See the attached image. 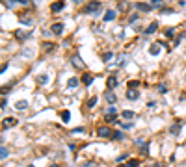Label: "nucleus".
Segmentation results:
<instances>
[{"mask_svg":"<svg viewBox=\"0 0 186 167\" xmlns=\"http://www.w3.org/2000/svg\"><path fill=\"white\" fill-rule=\"evenodd\" d=\"M151 6H155V7H162V6H164V0H151Z\"/></svg>","mask_w":186,"mask_h":167,"instance_id":"obj_28","label":"nucleus"},{"mask_svg":"<svg viewBox=\"0 0 186 167\" xmlns=\"http://www.w3.org/2000/svg\"><path fill=\"white\" fill-rule=\"evenodd\" d=\"M104 98H106V102H108V104H114V102L117 100V97H116V93H114V91H106L104 93Z\"/></svg>","mask_w":186,"mask_h":167,"instance_id":"obj_8","label":"nucleus"},{"mask_svg":"<svg viewBox=\"0 0 186 167\" xmlns=\"http://www.w3.org/2000/svg\"><path fill=\"white\" fill-rule=\"evenodd\" d=\"M160 43H151V46H149V54L151 56H158L160 54Z\"/></svg>","mask_w":186,"mask_h":167,"instance_id":"obj_6","label":"nucleus"},{"mask_svg":"<svg viewBox=\"0 0 186 167\" xmlns=\"http://www.w3.org/2000/svg\"><path fill=\"white\" fill-rule=\"evenodd\" d=\"M126 86H129V89H138V86H140V82H138V80H130L129 84H126Z\"/></svg>","mask_w":186,"mask_h":167,"instance_id":"obj_24","label":"nucleus"},{"mask_svg":"<svg viewBox=\"0 0 186 167\" xmlns=\"http://www.w3.org/2000/svg\"><path fill=\"white\" fill-rule=\"evenodd\" d=\"M47 82H49V74H39L37 76V84L43 86V84H47Z\"/></svg>","mask_w":186,"mask_h":167,"instance_id":"obj_20","label":"nucleus"},{"mask_svg":"<svg viewBox=\"0 0 186 167\" xmlns=\"http://www.w3.org/2000/svg\"><path fill=\"white\" fill-rule=\"evenodd\" d=\"M116 86H117V78H116V76H114V74H112V76H110L108 80H106V87H108V89L112 91V89H114V87H116Z\"/></svg>","mask_w":186,"mask_h":167,"instance_id":"obj_10","label":"nucleus"},{"mask_svg":"<svg viewBox=\"0 0 186 167\" xmlns=\"http://www.w3.org/2000/svg\"><path fill=\"white\" fill-rule=\"evenodd\" d=\"M60 117H62V121L63 123H69V119H71V113H69V111H62V113H60Z\"/></svg>","mask_w":186,"mask_h":167,"instance_id":"obj_21","label":"nucleus"},{"mask_svg":"<svg viewBox=\"0 0 186 167\" xmlns=\"http://www.w3.org/2000/svg\"><path fill=\"white\" fill-rule=\"evenodd\" d=\"M121 117H125V119H132V117H134V111H130V110H125L123 113H121Z\"/></svg>","mask_w":186,"mask_h":167,"instance_id":"obj_25","label":"nucleus"},{"mask_svg":"<svg viewBox=\"0 0 186 167\" xmlns=\"http://www.w3.org/2000/svg\"><path fill=\"white\" fill-rule=\"evenodd\" d=\"M158 30V22H151V24H149V28H147V30H145V34H153V32H156Z\"/></svg>","mask_w":186,"mask_h":167,"instance_id":"obj_18","label":"nucleus"},{"mask_svg":"<svg viewBox=\"0 0 186 167\" xmlns=\"http://www.w3.org/2000/svg\"><path fill=\"white\" fill-rule=\"evenodd\" d=\"M99 9H101V2H99V0H91V2H88L84 7H82L80 13H84V15H93V13H97Z\"/></svg>","mask_w":186,"mask_h":167,"instance_id":"obj_1","label":"nucleus"},{"mask_svg":"<svg viewBox=\"0 0 186 167\" xmlns=\"http://www.w3.org/2000/svg\"><path fill=\"white\" fill-rule=\"evenodd\" d=\"M166 35H168V37H173V35H175V30H173V28H168V30H166Z\"/></svg>","mask_w":186,"mask_h":167,"instance_id":"obj_32","label":"nucleus"},{"mask_svg":"<svg viewBox=\"0 0 186 167\" xmlns=\"http://www.w3.org/2000/svg\"><path fill=\"white\" fill-rule=\"evenodd\" d=\"M28 167H35V165H28Z\"/></svg>","mask_w":186,"mask_h":167,"instance_id":"obj_44","label":"nucleus"},{"mask_svg":"<svg viewBox=\"0 0 186 167\" xmlns=\"http://www.w3.org/2000/svg\"><path fill=\"white\" fill-rule=\"evenodd\" d=\"M114 139H117V141H119V139H123L125 137V134L121 132V130H116V132H114V136H112Z\"/></svg>","mask_w":186,"mask_h":167,"instance_id":"obj_26","label":"nucleus"},{"mask_svg":"<svg viewBox=\"0 0 186 167\" xmlns=\"http://www.w3.org/2000/svg\"><path fill=\"white\" fill-rule=\"evenodd\" d=\"M80 132H84V128H74L73 130V134H80Z\"/></svg>","mask_w":186,"mask_h":167,"instance_id":"obj_40","label":"nucleus"},{"mask_svg":"<svg viewBox=\"0 0 186 167\" xmlns=\"http://www.w3.org/2000/svg\"><path fill=\"white\" fill-rule=\"evenodd\" d=\"M82 82H84V86H91L93 76H91V74H82Z\"/></svg>","mask_w":186,"mask_h":167,"instance_id":"obj_15","label":"nucleus"},{"mask_svg":"<svg viewBox=\"0 0 186 167\" xmlns=\"http://www.w3.org/2000/svg\"><path fill=\"white\" fill-rule=\"evenodd\" d=\"M73 2H76V4H78V2H82V0H73Z\"/></svg>","mask_w":186,"mask_h":167,"instance_id":"obj_42","label":"nucleus"},{"mask_svg":"<svg viewBox=\"0 0 186 167\" xmlns=\"http://www.w3.org/2000/svg\"><path fill=\"white\" fill-rule=\"evenodd\" d=\"M112 58H114V54H112V52H106L104 56H102V61H110Z\"/></svg>","mask_w":186,"mask_h":167,"instance_id":"obj_30","label":"nucleus"},{"mask_svg":"<svg viewBox=\"0 0 186 167\" xmlns=\"http://www.w3.org/2000/svg\"><path fill=\"white\" fill-rule=\"evenodd\" d=\"M119 7H121V9H126V7H129V4H125V2H121V4H119Z\"/></svg>","mask_w":186,"mask_h":167,"instance_id":"obj_39","label":"nucleus"},{"mask_svg":"<svg viewBox=\"0 0 186 167\" xmlns=\"http://www.w3.org/2000/svg\"><path fill=\"white\" fill-rule=\"evenodd\" d=\"M97 136L99 137H112L114 136V130L108 128V126H99V128H97Z\"/></svg>","mask_w":186,"mask_h":167,"instance_id":"obj_2","label":"nucleus"},{"mask_svg":"<svg viewBox=\"0 0 186 167\" xmlns=\"http://www.w3.org/2000/svg\"><path fill=\"white\" fill-rule=\"evenodd\" d=\"M71 63H73L76 69H84V63H82V59L78 58V56H73V58H71Z\"/></svg>","mask_w":186,"mask_h":167,"instance_id":"obj_11","label":"nucleus"},{"mask_svg":"<svg viewBox=\"0 0 186 167\" xmlns=\"http://www.w3.org/2000/svg\"><path fill=\"white\" fill-rule=\"evenodd\" d=\"M160 13L168 15V13H173V9H169V7H162V9H160Z\"/></svg>","mask_w":186,"mask_h":167,"instance_id":"obj_33","label":"nucleus"},{"mask_svg":"<svg viewBox=\"0 0 186 167\" xmlns=\"http://www.w3.org/2000/svg\"><path fill=\"white\" fill-rule=\"evenodd\" d=\"M6 156H7V149H6V147H2V160H6Z\"/></svg>","mask_w":186,"mask_h":167,"instance_id":"obj_35","label":"nucleus"},{"mask_svg":"<svg viewBox=\"0 0 186 167\" xmlns=\"http://www.w3.org/2000/svg\"><path fill=\"white\" fill-rule=\"evenodd\" d=\"M138 19V13H134V15H130V22H134Z\"/></svg>","mask_w":186,"mask_h":167,"instance_id":"obj_37","label":"nucleus"},{"mask_svg":"<svg viewBox=\"0 0 186 167\" xmlns=\"http://www.w3.org/2000/svg\"><path fill=\"white\" fill-rule=\"evenodd\" d=\"M15 125H17V119H13V117L4 121V128H7V126H15Z\"/></svg>","mask_w":186,"mask_h":167,"instance_id":"obj_19","label":"nucleus"},{"mask_svg":"<svg viewBox=\"0 0 186 167\" xmlns=\"http://www.w3.org/2000/svg\"><path fill=\"white\" fill-rule=\"evenodd\" d=\"M95 104H97V97H91V98L88 100V108H93Z\"/></svg>","mask_w":186,"mask_h":167,"instance_id":"obj_29","label":"nucleus"},{"mask_svg":"<svg viewBox=\"0 0 186 167\" xmlns=\"http://www.w3.org/2000/svg\"><path fill=\"white\" fill-rule=\"evenodd\" d=\"M138 97H140V91L138 89H126V98L129 100H136Z\"/></svg>","mask_w":186,"mask_h":167,"instance_id":"obj_9","label":"nucleus"},{"mask_svg":"<svg viewBox=\"0 0 186 167\" xmlns=\"http://www.w3.org/2000/svg\"><path fill=\"white\" fill-rule=\"evenodd\" d=\"M158 89H160V93H168V87L162 84V86H158Z\"/></svg>","mask_w":186,"mask_h":167,"instance_id":"obj_34","label":"nucleus"},{"mask_svg":"<svg viewBox=\"0 0 186 167\" xmlns=\"http://www.w3.org/2000/svg\"><path fill=\"white\" fill-rule=\"evenodd\" d=\"M50 30H52V34L62 35V34H63V24H62V22H54V24L50 26Z\"/></svg>","mask_w":186,"mask_h":167,"instance_id":"obj_7","label":"nucleus"},{"mask_svg":"<svg viewBox=\"0 0 186 167\" xmlns=\"http://www.w3.org/2000/svg\"><path fill=\"white\" fill-rule=\"evenodd\" d=\"M15 35H17V39H26L30 37V32H15Z\"/></svg>","mask_w":186,"mask_h":167,"instance_id":"obj_22","label":"nucleus"},{"mask_svg":"<svg viewBox=\"0 0 186 167\" xmlns=\"http://www.w3.org/2000/svg\"><path fill=\"white\" fill-rule=\"evenodd\" d=\"M147 147H149V145H147V143H143V145H141V147H140V149H141V152H143V154H145V156H147V154H149V149H147Z\"/></svg>","mask_w":186,"mask_h":167,"instance_id":"obj_31","label":"nucleus"},{"mask_svg":"<svg viewBox=\"0 0 186 167\" xmlns=\"http://www.w3.org/2000/svg\"><path fill=\"white\" fill-rule=\"evenodd\" d=\"M117 63H119V65H123V63H125V56H121V58L117 59Z\"/></svg>","mask_w":186,"mask_h":167,"instance_id":"obj_38","label":"nucleus"},{"mask_svg":"<svg viewBox=\"0 0 186 167\" xmlns=\"http://www.w3.org/2000/svg\"><path fill=\"white\" fill-rule=\"evenodd\" d=\"M50 167H60V165H56V164H54V165H50Z\"/></svg>","mask_w":186,"mask_h":167,"instance_id":"obj_43","label":"nucleus"},{"mask_svg":"<svg viewBox=\"0 0 186 167\" xmlns=\"http://www.w3.org/2000/svg\"><path fill=\"white\" fill-rule=\"evenodd\" d=\"M21 22H22V24H30L32 17H30V15H21Z\"/></svg>","mask_w":186,"mask_h":167,"instance_id":"obj_23","label":"nucleus"},{"mask_svg":"<svg viewBox=\"0 0 186 167\" xmlns=\"http://www.w3.org/2000/svg\"><path fill=\"white\" fill-rule=\"evenodd\" d=\"M104 119H106V121H108V123H116V121H117V115H116V108H114V106H112V108L108 110V113L104 115Z\"/></svg>","mask_w":186,"mask_h":167,"instance_id":"obj_5","label":"nucleus"},{"mask_svg":"<svg viewBox=\"0 0 186 167\" xmlns=\"http://www.w3.org/2000/svg\"><path fill=\"white\" fill-rule=\"evenodd\" d=\"M151 4H141V2H138V9L140 11H145V13H149V11H151Z\"/></svg>","mask_w":186,"mask_h":167,"instance_id":"obj_13","label":"nucleus"},{"mask_svg":"<svg viewBox=\"0 0 186 167\" xmlns=\"http://www.w3.org/2000/svg\"><path fill=\"white\" fill-rule=\"evenodd\" d=\"M76 86H78V78H69V80H67V87H69V89H74Z\"/></svg>","mask_w":186,"mask_h":167,"instance_id":"obj_17","label":"nucleus"},{"mask_svg":"<svg viewBox=\"0 0 186 167\" xmlns=\"http://www.w3.org/2000/svg\"><path fill=\"white\" fill-rule=\"evenodd\" d=\"M138 165H140V160H136V158L129 160V164H126V167H138Z\"/></svg>","mask_w":186,"mask_h":167,"instance_id":"obj_27","label":"nucleus"},{"mask_svg":"<svg viewBox=\"0 0 186 167\" xmlns=\"http://www.w3.org/2000/svg\"><path fill=\"white\" fill-rule=\"evenodd\" d=\"M181 126H183V121H181V119H177V121L173 123L171 126H169V134H171V136H179Z\"/></svg>","mask_w":186,"mask_h":167,"instance_id":"obj_3","label":"nucleus"},{"mask_svg":"<svg viewBox=\"0 0 186 167\" xmlns=\"http://www.w3.org/2000/svg\"><path fill=\"white\" fill-rule=\"evenodd\" d=\"M54 48H56V45H54V43H45V45H43V50H45L47 54H49V52H54Z\"/></svg>","mask_w":186,"mask_h":167,"instance_id":"obj_14","label":"nucleus"},{"mask_svg":"<svg viewBox=\"0 0 186 167\" xmlns=\"http://www.w3.org/2000/svg\"><path fill=\"white\" fill-rule=\"evenodd\" d=\"M15 108H17V110H26V108H28V102H26V100H17V102H15Z\"/></svg>","mask_w":186,"mask_h":167,"instance_id":"obj_16","label":"nucleus"},{"mask_svg":"<svg viewBox=\"0 0 186 167\" xmlns=\"http://www.w3.org/2000/svg\"><path fill=\"white\" fill-rule=\"evenodd\" d=\"M19 4H22V6H24V4H28V0H17Z\"/></svg>","mask_w":186,"mask_h":167,"instance_id":"obj_41","label":"nucleus"},{"mask_svg":"<svg viewBox=\"0 0 186 167\" xmlns=\"http://www.w3.org/2000/svg\"><path fill=\"white\" fill-rule=\"evenodd\" d=\"M123 128H126V130L132 128V123H123Z\"/></svg>","mask_w":186,"mask_h":167,"instance_id":"obj_36","label":"nucleus"},{"mask_svg":"<svg viewBox=\"0 0 186 167\" xmlns=\"http://www.w3.org/2000/svg\"><path fill=\"white\" fill-rule=\"evenodd\" d=\"M63 7H65V2H63V0H58V2L50 4V11H52V13H58V11H62Z\"/></svg>","mask_w":186,"mask_h":167,"instance_id":"obj_4","label":"nucleus"},{"mask_svg":"<svg viewBox=\"0 0 186 167\" xmlns=\"http://www.w3.org/2000/svg\"><path fill=\"white\" fill-rule=\"evenodd\" d=\"M116 17H117L116 11H114V9H108V11H106V15H104V21H106V22H108V21H114Z\"/></svg>","mask_w":186,"mask_h":167,"instance_id":"obj_12","label":"nucleus"}]
</instances>
